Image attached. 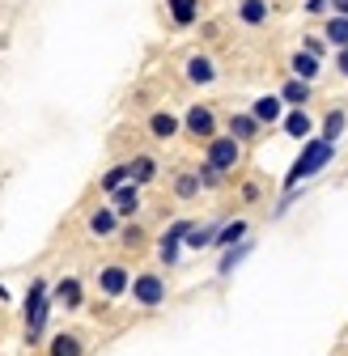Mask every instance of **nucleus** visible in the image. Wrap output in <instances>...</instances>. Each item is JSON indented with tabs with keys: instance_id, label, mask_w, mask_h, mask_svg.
Wrapping results in <instances>:
<instances>
[{
	"instance_id": "obj_30",
	"label": "nucleus",
	"mask_w": 348,
	"mask_h": 356,
	"mask_svg": "<svg viewBox=\"0 0 348 356\" xmlns=\"http://www.w3.org/2000/svg\"><path fill=\"white\" fill-rule=\"evenodd\" d=\"M119 238H123V246H141V242H145L141 225H123V229H119Z\"/></svg>"
},
{
	"instance_id": "obj_32",
	"label": "nucleus",
	"mask_w": 348,
	"mask_h": 356,
	"mask_svg": "<svg viewBox=\"0 0 348 356\" xmlns=\"http://www.w3.org/2000/svg\"><path fill=\"white\" fill-rule=\"evenodd\" d=\"M335 68H340V76H348V47L335 51Z\"/></svg>"
},
{
	"instance_id": "obj_4",
	"label": "nucleus",
	"mask_w": 348,
	"mask_h": 356,
	"mask_svg": "<svg viewBox=\"0 0 348 356\" xmlns=\"http://www.w3.org/2000/svg\"><path fill=\"white\" fill-rule=\"evenodd\" d=\"M204 161L221 174H234L242 161V145L234 136H212V140H204Z\"/></svg>"
},
{
	"instance_id": "obj_29",
	"label": "nucleus",
	"mask_w": 348,
	"mask_h": 356,
	"mask_svg": "<svg viewBox=\"0 0 348 356\" xmlns=\"http://www.w3.org/2000/svg\"><path fill=\"white\" fill-rule=\"evenodd\" d=\"M327 42H335V51L348 47V17H331L327 22Z\"/></svg>"
},
{
	"instance_id": "obj_19",
	"label": "nucleus",
	"mask_w": 348,
	"mask_h": 356,
	"mask_svg": "<svg viewBox=\"0 0 348 356\" xmlns=\"http://www.w3.org/2000/svg\"><path fill=\"white\" fill-rule=\"evenodd\" d=\"M251 250H255V242H246V238H242L238 246H226V250H221V263H216V276H230V272H234V267H238Z\"/></svg>"
},
{
	"instance_id": "obj_35",
	"label": "nucleus",
	"mask_w": 348,
	"mask_h": 356,
	"mask_svg": "<svg viewBox=\"0 0 348 356\" xmlns=\"http://www.w3.org/2000/svg\"><path fill=\"white\" fill-rule=\"evenodd\" d=\"M0 301H9V289H5V284H0Z\"/></svg>"
},
{
	"instance_id": "obj_34",
	"label": "nucleus",
	"mask_w": 348,
	"mask_h": 356,
	"mask_svg": "<svg viewBox=\"0 0 348 356\" xmlns=\"http://www.w3.org/2000/svg\"><path fill=\"white\" fill-rule=\"evenodd\" d=\"M331 9H335V17H348V0H331Z\"/></svg>"
},
{
	"instance_id": "obj_18",
	"label": "nucleus",
	"mask_w": 348,
	"mask_h": 356,
	"mask_svg": "<svg viewBox=\"0 0 348 356\" xmlns=\"http://www.w3.org/2000/svg\"><path fill=\"white\" fill-rule=\"evenodd\" d=\"M280 102H285V106H306V102H310V81L289 76V81L280 85Z\"/></svg>"
},
{
	"instance_id": "obj_17",
	"label": "nucleus",
	"mask_w": 348,
	"mask_h": 356,
	"mask_svg": "<svg viewBox=\"0 0 348 356\" xmlns=\"http://www.w3.org/2000/svg\"><path fill=\"white\" fill-rule=\"evenodd\" d=\"M166 13L179 30H187V26L200 22V0H166Z\"/></svg>"
},
{
	"instance_id": "obj_11",
	"label": "nucleus",
	"mask_w": 348,
	"mask_h": 356,
	"mask_svg": "<svg viewBox=\"0 0 348 356\" xmlns=\"http://www.w3.org/2000/svg\"><path fill=\"white\" fill-rule=\"evenodd\" d=\"M106 200H111V208H115L119 220H136V212H141V187H136V183H123V187L111 191Z\"/></svg>"
},
{
	"instance_id": "obj_14",
	"label": "nucleus",
	"mask_w": 348,
	"mask_h": 356,
	"mask_svg": "<svg viewBox=\"0 0 348 356\" xmlns=\"http://www.w3.org/2000/svg\"><path fill=\"white\" fill-rule=\"evenodd\" d=\"M251 115L259 119V127L280 123V119H285V102H280V94H264V98H255V102H251Z\"/></svg>"
},
{
	"instance_id": "obj_28",
	"label": "nucleus",
	"mask_w": 348,
	"mask_h": 356,
	"mask_svg": "<svg viewBox=\"0 0 348 356\" xmlns=\"http://www.w3.org/2000/svg\"><path fill=\"white\" fill-rule=\"evenodd\" d=\"M196 178H200V187H204V191H216V187H221V183H226V174H221V170H212L208 161H200V170H196Z\"/></svg>"
},
{
	"instance_id": "obj_9",
	"label": "nucleus",
	"mask_w": 348,
	"mask_h": 356,
	"mask_svg": "<svg viewBox=\"0 0 348 356\" xmlns=\"http://www.w3.org/2000/svg\"><path fill=\"white\" fill-rule=\"evenodd\" d=\"M85 234H90V238H115V234H119L115 208H111V204H98V208L85 212Z\"/></svg>"
},
{
	"instance_id": "obj_21",
	"label": "nucleus",
	"mask_w": 348,
	"mask_h": 356,
	"mask_svg": "<svg viewBox=\"0 0 348 356\" xmlns=\"http://www.w3.org/2000/svg\"><path fill=\"white\" fill-rule=\"evenodd\" d=\"M127 170H132V183H136V187H149L153 178H157V161H153L149 153H136L132 161H127Z\"/></svg>"
},
{
	"instance_id": "obj_16",
	"label": "nucleus",
	"mask_w": 348,
	"mask_h": 356,
	"mask_svg": "<svg viewBox=\"0 0 348 356\" xmlns=\"http://www.w3.org/2000/svg\"><path fill=\"white\" fill-rule=\"evenodd\" d=\"M280 127L289 131L293 140H310V131H315V119L306 115V106H293V111H285V119H280Z\"/></svg>"
},
{
	"instance_id": "obj_10",
	"label": "nucleus",
	"mask_w": 348,
	"mask_h": 356,
	"mask_svg": "<svg viewBox=\"0 0 348 356\" xmlns=\"http://www.w3.org/2000/svg\"><path fill=\"white\" fill-rule=\"evenodd\" d=\"M183 76H187V85H212L216 81V60L212 56H204V51H191L187 60H183Z\"/></svg>"
},
{
	"instance_id": "obj_33",
	"label": "nucleus",
	"mask_w": 348,
	"mask_h": 356,
	"mask_svg": "<svg viewBox=\"0 0 348 356\" xmlns=\"http://www.w3.org/2000/svg\"><path fill=\"white\" fill-rule=\"evenodd\" d=\"M327 9V0H306V13H323Z\"/></svg>"
},
{
	"instance_id": "obj_24",
	"label": "nucleus",
	"mask_w": 348,
	"mask_h": 356,
	"mask_svg": "<svg viewBox=\"0 0 348 356\" xmlns=\"http://www.w3.org/2000/svg\"><path fill=\"white\" fill-rule=\"evenodd\" d=\"M242 238H246V220H221V229H216L212 246H216V250H226V246H238Z\"/></svg>"
},
{
	"instance_id": "obj_27",
	"label": "nucleus",
	"mask_w": 348,
	"mask_h": 356,
	"mask_svg": "<svg viewBox=\"0 0 348 356\" xmlns=\"http://www.w3.org/2000/svg\"><path fill=\"white\" fill-rule=\"evenodd\" d=\"M344 123H348V115L344 111H327V119H323V140H340L344 136Z\"/></svg>"
},
{
	"instance_id": "obj_26",
	"label": "nucleus",
	"mask_w": 348,
	"mask_h": 356,
	"mask_svg": "<svg viewBox=\"0 0 348 356\" xmlns=\"http://www.w3.org/2000/svg\"><path fill=\"white\" fill-rule=\"evenodd\" d=\"M289 68H293V76H301V81H315V76H319V60H315L310 51H293V56H289Z\"/></svg>"
},
{
	"instance_id": "obj_5",
	"label": "nucleus",
	"mask_w": 348,
	"mask_h": 356,
	"mask_svg": "<svg viewBox=\"0 0 348 356\" xmlns=\"http://www.w3.org/2000/svg\"><path fill=\"white\" fill-rule=\"evenodd\" d=\"M187 229H191V220H170V229L157 238V263L161 267H174L183 259V238H187Z\"/></svg>"
},
{
	"instance_id": "obj_8",
	"label": "nucleus",
	"mask_w": 348,
	"mask_h": 356,
	"mask_svg": "<svg viewBox=\"0 0 348 356\" xmlns=\"http://www.w3.org/2000/svg\"><path fill=\"white\" fill-rule=\"evenodd\" d=\"M52 305H64L68 314H77V309L85 305V284H81V276H60V280L52 284Z\"/></svg>"
},
{
	"instance_id": "obj_25",
	"label": "nucleus",
	"mask_w": 348,
	"mask_h": 356,
	"mask_svg": "<svg viewBox=\"0 0 348 356\" xmlns=\"http://www.w3.org/2000/svg\"><path fill=\"white\" fill-rule=\"evenodd\" d=\"M216 229H221V220H212V225H191L187 238H183V246H187V250H208L212 238H216Z\"/></svg>"
},
{
	"instance_id": "obj_22",
	"label": "nucleus",
	"mask_w": 348,
	"mask_h": 356,
	"mask_svg": "<svg viewBox=\"0 0 348 356\" xmlns=\"http://www.w3.org/2000/svg\"><path fill=\"white\" fill-rule=\"evenodd\" d=\"M170 187H174V200H183V204H187V200H196V195L204 191V187H200V178H196V170H179Z\"/></svg>"
},
{
	"instance_id": "obj_23",
	"label": "nucleus",
	"mask_w": 348,
	"mask_h": 356,
	"mask_svg": "<svg viewBox=\"0 0 348 356\" xmlns=\"http://www.w3.org/2000/svg\"><path fill=\"white\" fill-rule=\"evenodd\" d=\"M123 183H132V170H127V161H115V165L98 178V191H102V195H111V191H119Z\"/></svg>"
},
{
	"instance_id": "obj_31",
	"label": "nucleus",
	"mask_w": 348,
	"mask_h": 356,
	"mask_svg": "<svg viewBox=\"0 0 348 356\" xmlns=\"http://www.w3.org/2000/svg\"><path fill=\"white\" fill-rule=\"evenodd\" d=\"M301 51H310L315 60L323 56V38H301Z\"/></svg>"
},
{
	"instance_id": "obj_12",
	"label": "nucleus",
	"mask_w": 348,
	"mask_h": 356,
	"mask_svg": "<svg viewBox=\"0 0 348 356\" xmlns=\"http://www.w3.org/2000/svg\"><path fill=\"white\" fill-rule=\"evenodd\" d=\"M259 131H264V127H259V119H255L251 111H234V115L226 119V136H234L238 145H251Z\"/></svg>"
},
{
	"instance_id": "obj_3",
	"label": "nucleus",
	"mask_w": 348,
	"mask_h": 356,
	"mask_svg": "<svg viewBox=\"0 0 348 356\" xmlns=\"http://www.w3.org/2000/svg\"><path fill=\"white\" fill-rule=\"evenodd\" d=\"M127 293H132V301H136L141 309H157V305H166L170 284H166L161 272H136L132 284H127Z\"/></svg>"
},
{
	"instance_id": "obj_1",
	"label": "nucleus",
	"mask_w": 348,
	"mask_h": 356,
	"mask_svg": "<svg viewBox=\"0 0 348 356\" xmlns=\"http://www.w3.org/2000/svg\"><path fill=\"white\" fill-rule=\"evenodd\" d=\"M52 280L47 276H30L26 280V297H22V335H26V348H38L47 339V323H52Z\"/></svg>"
},
{
	"instance_id": "obj_6",
	"label": "nucleus",
	"mask_w": 348,
	"mask_h": 356,
	"mask_svg": "<svg viewBox=\"0 0 348 356\" xmlns=\"http://www.w3.org/2000/svg\"><path fill=\"white\" fill-rule=\"evenodd\" d=\"M183 131H187L191 140H212V136H216V111L204 106V102L187 106V111H183Z\"/></svg>"
},
{
	"instance_id": "obj_20",
	"label": "nucleus",
	"mask_w": 348,
	"mask_h": 356,
	"mask_svg": "<svg viewBox=\"0 0 348 356\" xmlns=\"http://www.w3.org/2000/svg\"><path fill=\"white\" fill-rule=\"evenodd\" d=\"M268 0H238V22L242 26H264L268 22Z\"/></svg>"
},
{
	"instance_id": "obj_15",
	"label": "nucleus",
	"mask_w": 348,
	"mask_h": 356,
	"mask_svg": "<svg viewBox=\"0 0 348 356\" xmlns=\"http://www.w3.org/2000/svg\"><path fill=\"white\" fill-rule=\"evenodd\" d=\"M90 348H85V339L77 331H56L47 335V356H85Z\"/></svg>"
},
{
	"instance_id": "obj_13",
	"label": "nucleus",
	"mask_w": 348,
	"mask_h": 356,
	"mask_svg": "<svg viewBox=\"0 0 348 356\" xmlns=\"http://www.w3.org/2000/svg\"><path fill=\"white\" fill-rule=\"evenodd\" d=\"M145 127H149L153 140H174V136L183 131V115H174V111H153Z\"/></svg>"
},
{
	"instance_id": "obj_2",
	"label": "nucleus",
	"mask_w": 348,
	"mask_h": 356,
	"mask_svg": "<svg viewBox=\"0 0 348 356\" xmlns=\"http://www.w3.org/2000/svg\"><path fill=\"white\" fill-rule=\"evenodd\" d=\"M331 157H335V145H331V140H323V136L306 140V145H301V153H297V161H293L289 174H285V191H293V187L306 183V178H315Z\"/></svg>"
},
{
	"instance_id": "obj_7",
	"label": "nucleus",
	"mask_w": 348,
	"mask_h": 356,
	"mask_svg": "<svg viewBox=\"0 0 348 356\" xmlns=\"http://www.w3.org/2000/svg\"><path fill=\"white\" fill-rule=\"evenodd\" d=\"M94 280H98V297L115 301V297H123V293H127V284H132V272H127L123 263H102Z\"/></svg>"
}]
</instances>
